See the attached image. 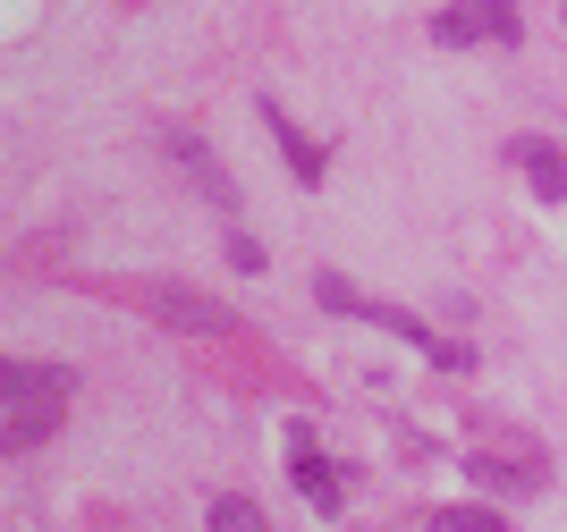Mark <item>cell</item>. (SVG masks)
I'll return each mask as SVG.
<instances>
[{
	"label": "cell",
	"instance_id": "cell-1",
	"mask_svg": "<svg viewBox=\"0 0 567 532\" xmlns=\"http://www.w3.org/2000/svg\"><path fill=\"white\" fill-rule=\"evenodd\" d=\"M69 397H76L69 364H9L0 372V431H9V448H43L60 431V415H69Z\"/></svg>",
	"mask_w": 567,
	"mask_h": 532
},
{
	"label": "cell",
	"instance_id": "cell-2",
	"mask_svg": "<svg viewBox=\"0 0 567 532\" xmlns=\"http://www.w3.org/2000/svg\"><path fill=\"white\" fill-rule=\"evenodd\" d=\"M517 0H450L432 18V43L441 51H466V43H517Z\"/></svg>",
	"mask_w": 567,
	"mask_h": 532
},
{
	"label": "cell",
	"instance_id": "cell-3",
	"mask_svg": "<svg viewBox=\"0 0 567 532\" xmlns=\"http://www.w3.org/2000/svg\"><path fill=\"white\" fill-rule=\"evenodd\" d=\"M144 304H153V322L187 330V338H229V330H237V313L220 296H195V288H178V279H153Z\"/></svg>",
	"mask_w": 567,
	"mask_h": 532
},
{
	"label": "cell",
	"instance_id": "cell-4",
	"mask_svg": "<svg viewBox=\"0 0 567 532\" xmlns=\"http://www.w3.org/2000/svg\"><path fill=\"white\" fill-rule=\"evenodd\" d=\"M288 457H297V490H306V508H313V515H339V508H348V482H339V465L313 448L306 423H288Z\"/></svg>",
	"mask_w": 567,
	"mask_h": 532
},
{
	"label": "cell",
	"instance_id": "cell-5",
	"mask_svg": "<svg viewBox=\"0 0 567 532\" xmlns=\"http://www.w3.org/2000/svg\"><path fill=\"white\" fill-rule=\"evenodd\" d=\"M169 153H178V169H187L204 195H213V211H237V178L204 153V136H187V127H169Z\"/></svg>",
	"mask_w": 567,
	"mask_h": 532
},
{
	"label": "cell",
	"instance_id": "cell-6",
	"mask_svg": "<svg viewBox=\"0 0 567 532\" xmlns=\"http://www.w3.org/2000/svg\"><path fill=\"white\" fill-rule=\"evenodd\" d=\"M466 473H474L483 490H499V499H525V490H543V465H534V457H483V448H474Z\"/></svg>",
	"mask_w": 567,
	"mask_h": 532
},
{
	"label": "cell",
	"instance_id": "cell-7",
	"mask_svg": "<svg viewBox=\"0 0 567 532\" xmlns=\"http://www.w3.org/2000/svg\"><path fill=\"white\" fill-rule=\"evenodd\" d=\"M262 127L280 136V153H288V169H297V186H322V169H331V161H322V144H313V136H297V127H288L280 102H262Z\"/></svg>",
	"mask_w": 567,
	"mask_h": 532
},
{
	"label": "cell",
	"instance_id": "cell-8",
	"mask_svg": "<svg viewBox=\"0 0 567 532\" xmlns=\"http://www.w3.org/2000/svg\"><path fill=\"white\" fill-rule=\"evenodd\" d=\"M517 161H525V178H534V195H543V204H559V195H567V161L550 153V144L525 136V144H517Z\"/></svg>",
	"mask_w": 567,
	"mask_h": 532
},
{
	"label": "cell",
	"instance_id": "cell-9",
	"mask_svg": "<svg viewBox=\"0 0 567 532\" xmlns=\"http://www.w3.org/2000/svg\"><path fill=\"white\" fill-rule=\"evenodd\" d=\"M213 532H271V524H262V508H255V499L220 490V499H213Z\"/></svg>",
	"mask_w": 567,
	"mask_h": 532
},
{
	"label": "cell",
	"instance_id": "cell-10",
	"mask_svg": "<svg viewBox=\"0 0 567 532\" xmlns=\"http://www.w3.org/2000/svg\"><path fill=\"white\" fill-rule=\"evenodd\" d=\"M424 532H508L492 508H432V524Z\"/></svg>",
	"mask_w": 567,
	"mask_h": 532
}]
</instances>
